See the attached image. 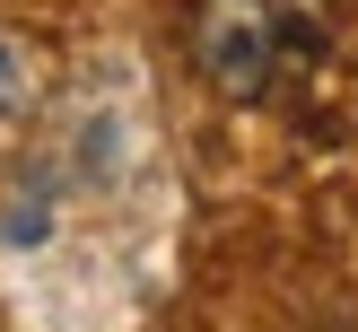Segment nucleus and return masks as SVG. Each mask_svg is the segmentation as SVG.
I'll return each instance as SVG.
<instances>
[{
	"label": "nucleus",
	"mask_w": 358,
	"mask_h": 332,
	"mask_svg": "<svg viewBox=\"0 0 358 332\" xmlns=\"http://www.w3.org/2000/svg\"><path fill=\"white\" fill-rule=\"evenodd\" d=\"M315 27L289 0H192V62L227 96H271L297 62H306Z\"/></svg>",
	"instance_id": "obj_1"
},
{
	"label": "nucleus",
	"mask_w": 358,
	"mask_h": 332,
	"mask_svg": "<svg viewBox=\"0 0 358 332\" xmlns=\"http://www.w3.org/2000/svg\"><path fill=\"white\" fill-rule=\"evenodd\" d=\"M9 87H17V62H9V44H0V105H9Z\"/></svg>",
	"instance_id": "obj_2"
}]
</instances>
